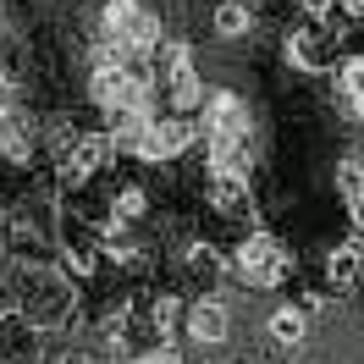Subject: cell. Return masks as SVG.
Returning <instances> with one entry per match:
<instances>
[{
    "label": "cell",
    "mask_w": 364,
    "mask_h": 364,
    "mask_svg": "<svg viewBox=\"0 0 364 364\" xmlns=\"http://www.w3.org/2000/svg\"><path fill=\"white\" fill-rule=\"evenodd\" d=\"M160 39V17L144 0H105L100 6V45L116 50V61H149Z\"/></svg>",
    "instance_id": "6da1fadb"
},
{
    "label": "cell",
    "mask_w": 364,
    "mask_h": 364,
    "mask_svg": "<svg viewBox=\"0 0 364 364\" xmlns=\"http://www.w3.org/2000/svg\"><path fill=\"white\" fill-rule=\"evenodd\" d=\"M72 309V287L67 276L55 271V265H23V276H17V320H23L28 331L33 326H55V320Z\"/></svg>",
    "instance_id": "7a4b0ae2"
},
{
    "label": "cell",
    "mask_w": 364,
    "mask_h": 364,
    "mask_svg": "<svg viewBox=\"0 0 364 364\" xmlns=\"http://www.w3.org/2000/svg\"><path fill=\"white\" fill-rule=\"evenodd\" d=\"M232 271H237L243 287L271 293V287H282V282L293 276V254H287V243L271 237V232H249V237L237 243V254H232Z\"/></svg>",
    "instance_id": "3957f363"
},
{
    "label": "cell",
    "mask_w": 364,
    "mask_h": 364,
    "mask_svg": "<svg viewBox=\"0 0 364 364\" xmlns=\"http://www.w3.org/2000/svg\"><path fill=\"white\" fill-rule=\"evenodd\" d=\"M193 144H199V127H193V122H182V116H149L144 133H138V144H133V155L138 160H177V155H188Z\"/></svg>",
    "instance_id": "277c9868"
},
{
    "label": "cell",
    "mask_w": 364,
    "mask_h": 364,
    "mask_svg": "<svg viewBox=\"0 0 364 364\" xmlns=\"http://www.w3.org/2000/svg\"><path fill=\"white\" fill-rule=\"evenodd\" d=\"M105 155H111L105 133H72V138H61V155H55V177L67 182V188H83V182H94V171L105 166Z\"/></svg>",
    "instance_id": "5b68a950"
},
{
    "label": "cell",
    "mask_w": 364,
    "mask_h": 364,
    "mask_svg": "<svg viewBox=\"0 0 364 364\" xmlns=\"http://www.w3.org/2000/svg\"><path fill=\"white\" fill-rule=\"evenodd\" d=\"M182 331L199 342V348H221L232 337V309L215 293H199L193 304H182Z\"/></svg>",
    "instance_id": "8992f818"
},
{
    "label": "cell",
    "mask_w": 364,
    "mask_h": 364,
    "mask_svg": "<svg viewBox=\"0 0 364 364\" xmlns=\"http://www.w3.org/2000/svg\"><path fill=\"white\" fill-rule=\"evenodd\" d=\"M205 205L227 221H249L254 215V193H249V177L243 171H210L205 177Z\"/></svg>",
    "instance_id": "52a82bcc"
},
{
    "label": "cell",
    "mask_w": 364,
    "mask_h": 364,
    "mask_svg": "<svg viewBox=\"0 0 364 364\" xmlns=\"http://www.w3.org/2000/svg\"><path fill=\"white\" fill-rule=\"evenodd\" d=\"M287 55H293L298 67H309V72H320V67H331V61H337L331 33H326L320 23H309V28H298V33H287Z\"/></svg>",
    "instance_id": "ba28073f"
},
{
    "label": "cell",
    "mask_w": 364,
    "mask_h": 364,
    "mask_svg": "<svg viewBox=\"0 0 364 364\" xmlns=\"http://www.w3.org/2000/svg\"><path fill=\"white\" fill-rule=\"evenodd\" d=\"M265 337H271L282 353H293L298 342L309 337V304H276L271 320H265Z\"/></svg>",
    "instance_id": "9c48e42d"
},
{
    "label": "cell",
    "mask_w": 364,
    "mask_h": 364,
    "mask_svg": "<svg viewBox=\"0 0 364 364\" xmlns=\"http://www.w3.org/2000/svg\"><path fill=\"white\" fill-rule=\"evenodd\" d=\"M33 149H39V122L11 111L6 122H0V155L11 160V166H28V160H33Z\"/></svg>",
    "instance_id": "30bf717a"
},
{
    "label": "cell",
    "mask_w": 364,
    "mask_h": 364,
    "mask_svg": "<svg viewBox=\"0 0 364 364\" xmlns=\"http://www.w3.org/2000/svg\"><path fill=\"white\" fill-rule=\"evenodd\" d=\"M254 23H259L254 0H215V11H210V28H215V39H249Z\"/></svg>",
    "instance_id": "8fae6325"
},
{
    "label": "cell",
    "mask_w": 364,
    "mask_h": 364,
    "mask_svg": "<svg viewBox=\"0 0 364 364\" xmlns=\"http://www.w3.org/2000/svg\"><path fill=\"white\" fill-rule=\"evenodd\" d=\"M364 271V237H342L337 249L326 254V282L331 287H353Z\"/></svg>",
    "instance_id": "7c38bea8"
},
{
    "label": "cell",
    "mask_w": 364,
    "mask_h": 364,
    "mask_svg": "<svg viewBox=\"0 0 364 364\" xmlns=\"http://www.w3.org/2000/svg\"><path fill=\"white\" fill-rule=\"evenodd\" d=\"M188 276H193L199 287H215V282L227 276V254L215 249V243H193V249H188Z\"/></svg>",
    "instance_id": "4fadbf2b"
},
{
    "label": "cell",
    "mask_w": 364,
    "mask_h": 364,
    "mask_svg": "<svg viewBox=\"0 0 364 364\" xmlns=\"http://www.w3.org/2000/svg\"><path fill=\"white\" fill-rule=\"evenodd\" d=\"M144 210H149V193H144V188H122V193L111 199V221L116 227H133Z\"/></svg>",
    "instance_id": "5bb4252c"
},
{
    "label": "cell",
    "mask_w": 364,
    "mask_h": 364,
    "mask_svg": "<svg viewBox=\"0 0 364 364\" xmlns=\"http://www.w3.org/2000/svg\"><path fill=\"white\" fill-rule=\"evenodd\" d=\"M342 100H348V111L364 122V55H353V61L342 67Z\"/></svg>",
    "instance_id": "9a60e30c"
},
{
    "label": "cell",
    "mask_w": 364,
    "mask_h": 364,
    "mask_svg": "<svg viewBox=\"0 0 364 364\" xmlns=\"http://www.w3.org/2000/svg\"><path fill=\"white\" fill-rule=\"evenodd\" d=\"M337 188L348 193V199H359V193H364V160H359V155H348V160L337 166Z\"/></svg>",
    "instance_id": "2e32d148"
},
{
    "label": "cell",
    "mask_w": 364,
    "mask_h": 364,
    "mask_svg": "<svg viewBox=\"0 0 364 364\" xmlns=\"http://www.w3.org/2000/svg\"><path fill=\"white\" fill-rule=\"evenodd\" d=\"M298 6H304L309 23H331V17H337V0H298Z\"/></svg>",
    "instance_id": "e0dca14e"
},
{
    "label": "cell",
    "mask_w": 364,
    "mask_h": 364,
    "mask_svg": "<svg viewBox=\"0 0 364 364\" xmlns=\"http://www.w3.org/2000/svg\"><path fill=\"white\" fill-rule=\"evenodd\" d=\"M11 105H17V89H11V77H6V72H0V122H6V116H11Z\"/></svg>",
    "instance_id": "ac0fdd59"
},
{
    "label": "cell",
    "mask_w": 364,
    "mask_h": 364,
    "mask_svg": "<svg viewBox=\"0 0 364 364\" xmlns=\"http://www.w3.org/2000/svg\"><path fill=\"white\" fill-rule=\"evenodd\" d=\"M348 205H353V227H359V237H364V193H359V199H348Z\"/></svg>",
    "instance_id": "d6986e66"
},
{
    "label": "cell",
    "mask_w": 364,
    "mask_h": 364,
    "mask_svg": "<svg viewBox=\"0 0 364 364\" xmlns=\"http://www.w3.org/2000/svg\"><path fill=\"white\" fill-rule=\"evenodd\" d=\"M359 160H364V155H359Z\"/></svg>",
    "instance_id": "ffe728a7"
}]
</instances>
